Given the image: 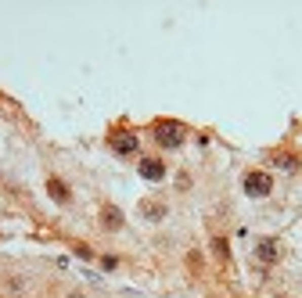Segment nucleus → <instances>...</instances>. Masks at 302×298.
<instances>
[{
	"label": "nucleus",
	"instance_id": "7",
	"mask_svg": "<svg viewBox=\"0 0 302 298\" xmlns=\"http://www.w3.org/2000/svg\"><path fill=\"white\" fill-rule=\"evenodd\" d=\"M47 191H51V198H54V201H68V191H65V183H61V180H54V176H51V180H47Z\"/></svg>",
	"mask_w": 302,
	"mask_h": 298
},
{
	"label": "nucleus",
	"instance_id": "10",
	"mask_svg": "<svg viewBox=\"0 0 302 298\" xmlns=\"http://www.w3.org/2000/svg\"><path fill=\"white\" fill-rule=\"evenodd\" d=\"M274 162H277V165H281V169H295V165H298V162H295V158H284V155H274Z\"/></svg>",
	"mask_w": 302,
	"mask_h": 298
},
{
	"label": "nucleus",
	"instance_id": "5",
	"mask_svg": "<svg viewBox=\"0 0 302 298\" xmlns=\"http://www.w3.org/2000/svg\"><path fill=\"white\" fill-rule=\"evenodd\" d=\"M277 255H281V251H277V241H274V237H262V241L255 244V259H259V263H277Z\"/></svg>",
	"mask_w": 302,
	"mask_h": 298
},
{
	"label": "nucleus",
	"instance_id": "9",
	"mask_svg": "<svg viewBox=\"0 0 302 298\" xmlns=\"http://www.w3.org/2000/svg\"><path fill=\"white\" fill-rule=\"evenodd\" d=\"M212 251L219 255V259H231V251H226V241H223V237H216V241H212Z\"/></svg>",
	"mask_w": 302,
	"mask_h": 298
},
{
	"label": "nucleus",
	"instance_id": "6",
	"mask_svg": "<svg viewBox=\"0 0 302 298\" xmlns=\"http://www.w3.org/2000/svg\"><path fill=\"white\" fill-rule=\"evenodd\" d=\"M101 227H104V230H119V227H123V212H119L116 205H104V208H101Z\"/></svg>",
	"mask_w": 302,
	"mask_h": 298
},
{
	"label": "nucleus",
	"instance_id": "4",
	"mask_svg": "<svg viewBox=\"0 0 302 298\" xmlns=\"http://www.w3.org/2000/svg\"><path fill=\"white\" fill-rule=\"evenodd\" d=\"M140 176H144V180H151V183H159V180L166 176L162 158H140Z\"/></svg>",
	"mask_w": 302,
	"mask_h": 298
},
{
	"label": "nucleus",
	"instance_id": "2",
	"mask_svg": "<svg viewBox=\"0 0 302 298\" xmlns=\"http://www.w3.org/2000/svg\"><path fill=\"white\" fill-rule=\"evenodd\" d=\"M270 191H274V176L270 173H259V169H255V173L245 176V194L248 198H267Z\"/></svg>",
	"mask_w": 302,
	"mask_h": 298
},
{
	"label": "nucleus",
	"instance_id": "1",
	"mask_svg": "<svg viewBox=\"0 0 302 298\" xmlns=\"http://www.w3.org/2000/svg\"><path fill=\"white\" fill-rule=\"evenodd\" d=\"M183 137H187L183 122H176V119H159V122H155V140H159L162 147H180Z\"/></svg>",
	"mask_w": 302,
	"mask_h": 298
},
{
	"label": "nucleus",
	"instance_id": "8",
	"mask_svg": "<svg viewBox=\"0 0 302 298\" xmlns=\"http://www.w3.org/2000/svg\"><path fill=\"white\" fill-rule=\"evenodd\" d=\"M144 208H147V219H162V216H166V205H155V201H147Z\"/></svg>",
	"mask_w": 302,
	"mask_h": 298
},
{
	"label": "nucleus",
	"instance_id": "3",
	"mask_svg": "<svg viewBox=\"0 0 302 298\" xmlns=\"http://www.w3.org/2000/svg\"><path fill=\"white\" fill-rule=\"evenodd\" d=\"M137 147H140L137 133H130V130L111 133V151H116V155H137Z\"/></svg>",
	"mask_w": 302,
	"mask_h": 298
}]
</instances>
